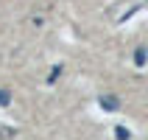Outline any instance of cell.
I'll return each mask as SVG.
<instances>
[{
	"instance_id": "cell-5",
	"label": "cell",
	"mask_w": 148,
	"mask_h": 140,
	"mask_svg": "<svg viewBox=\"0 0 148 140\" xmlns=\"http://www.w3.org/2000/svg\"><path fill=\"white\" fill-rule=\"evenodd\" d=\"M62 70H64V67H62V65H56V67H53V70H50V81H56V79H59V73H62Z\"/></svg>"
},
{
	"instance_id": "cell-2",
	"label": "cell",
	"mask_w": 148,
	"mask_h": 140,
	"mask_svg": "<svg viewBox=\"0 0 148 140\" xmlns=\"http://www.w3.org/2000/svg\"><path fill=\"white\" fill-rule=\"evenodd\" d=\"M8 104H11V92L0 87V107H8Z\"/></svg>"
},
{
	"instance_id": "cell-4",
	"label": "cell",
	"mask_w": 148,
	"mask_h": 140,
	"mask_svg": "<svg viewBox=\"0 0 148 140\" xmlns=\"http://www.w3.org/2000/svg\"><path fill=\"white\" fill-rule=\"evenodd\" d=\"M134 62H137V65H145V50H137V53H134Z\"/></svg>"
},
{
	"instance_id": "cell-1",
	"label": "cell",
	"mask_w": 148,
	"mask_h": 140,
	"mask_svg": "<svg viewBox=\"0 0 148 140\" xmlns=\"http://www.w3.org/2000/svg\"><path fill=\"white\" fill-rule=\"evenodd\" d=\"M98 101H101V107L109 109V112H115V109L120 107V98H117V95H101Z\"/></svg>"
},
{
	"instance_id": "cell-3",
	"label": "cell",
	"mask_w": 148,
	"mask_h": 140,
	"mask_svg": "<svg viewBox=\"0 0 148 140\" xmlns=\"http://www.w3.org/2000/svg\"><path fill=\"white\" fill-rule=\"evenodd\" d=\"M115 134H117L120 140H129V137H132V132H129L126 126H115Z\"/></svg>"
}]
</instances>
